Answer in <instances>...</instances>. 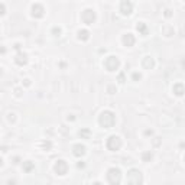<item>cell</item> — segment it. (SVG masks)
I'll return each instance as SVG.
<instances>
[{
	"mask_svg": "<svg viewBox=\"0 0 185 185\" xmlns=\"http://www.w3.org/2000/svg\"><path fill=\"white\" fill-rule=\"evenodd\" d=\"M98 123H100V126L104 127V129H112L113 126H114V123H116V116H114V113L109 112V110L103 112L100 114V117H98Z\"/></svg>",
	"mask_w": 185,
	"mask_h": 185,
	"instance_id": "cell-1",
	"label": "cell"
},
{
	"mask_svg": "<svg viewBox=\"0 0 185 185\" xmlns=\"http://www.w3.org/2000/svg\"><path fill=\"white\" fill-rule=\"evenodd\" d=\"M107 181L109 184L117 185L121 182V172L119 168H110L107 171Z\"/></svg>",
	"mask_w": 185,
	"mask_h": 185,
	"instance_id": "cell-2",
	"label": "cell"
},
{
	"mask_svg": "<svg viewBox=\"0 0 185 185\" xmlns=\"http://www.w3.org/2000/svg\"><path fill=\"white\" fill-rule=\"evenodd\" d=\"M104 68L107 70V71H110V73H113V71H116V70H119V67H120V61H119V58L117 56H107L104 59Z\"/></svg>",
	"mask_w": 185,
	"mask_h": 185,
	"instance_id": "cell-3",
	"label": "cell"
},
{
	"mask_svg": "<svg viewBox=\"0 0 185 185\" xmlns=\"http://www.w3.org/2000/svg\"><path fill=\"white\" fill-rule=\"evenodd\" d=\"M123 145V142H121V139L119 136H116V135H113L107 139V142H106V146H107V149L109 151H112V152H116V151H119Z\"/></svg>",
	"mask_w": 185,
	"mask_h": 185,
	"instance_id": "cell-4",
	"label": "cell"
},
{
	"mask_svg": "<svg viewBox=\"0 0 185 185\" xmlns=\"http://www.w3.org/2000/svg\"><path fill=\"white\" fill-rule=\"evenodd\" d=\"M127 182L133 185L142 184L143 182V177H142V172L139 169H130L127 172Z\"/></svg>",
	"mask_w": 185,
	"mask_h": 185,
	"instance_id": "cell-5",
	"label": "cell"
},
{
	"mask_svg": "<svg viewBox=\"0 0 185 185\" xmlns=\"http://www.w3.org/2000/svg\"><path fill=\"white\" fill-rule=\"evenodd\" d=\"M81 19L85 25H93L96 22V12L91 10V9H85L82 13H81Z\"/></svg>",
	"mask_w": 185,
	"mask_h": 185,
	"instance_id": "cell-6",
	"label": "cell"
},
{
	"mask_svg": "<svg viewBox=\"0 0 185 185\" xmlns=\"http://www.w3.org/2000/svg\"><path fill=\"white\" fill-rule=\"evenodd\" d=\"M55 172L58 174V175H65L67 172H68V163L65 161H62V159H59V161L55 162Z\"/></svg>",
	"mask_w": 185,
	"mask_h": 185,
	"instance_id": "cell-7",
	"label": "cell"
},
{
	"mask_svg": "<svg viewBox=\"0 0 185 185\" xmlns=\"http://www.w3.org/2000/svg\"><path fill=\"white\" fill-rule=\"evenodd\" d=\"M120 12H121V15H124V16H129L130 13L133 12V4H132L130 0H123V1H121Z\"/></svg>",
	"mask_w": 185,
	"mask_h": 185,
	"instance_id": "cell-8",
	"label": "cell"
},
{
	"mask_svg": "<svg viewBox=\"0 0 185 185\" xmlns=\"http://www.w3.org/2000/svg\"><path fill=\"white\" fill-rule=\"evenodd\" d=\"M43 15H45V9H43V6L39 4V3H35V4L32 6V16L36 17V19H40V17H43Z\"/></svg>",
	"mask_w": 185,
	"mask_h": 185,
	"instance_id": "cell-9",
	"label": "cell"
},
{
	"mask_svg": "<svg viewBox=\"0 0 185 185\" xmlns=\"http://www.w3.org/2000/svg\"><path fill=\"white\" fill-rule=\"evenodd\" d=\"M15 62L17 65H20V67H23V65L28 64V55L25 54V52H19L16 56H15Z\"/></svg>",
	"mask_w": 185,
	"mask_h": 185,
	"instance_id": "cell-10",
	"label": "cell"
},
{
	"mask_svg": "<svg viewBox=\"0 0 185 185\" xmlns=\"http://www.w3.org/2000/svg\"><path fill=\"white\" fill-rule=\"evenodd\" d=\"M172 91H174V94L178 96V97L184 96L185 94V85L182 84V82H177V84L172 87Z\"/></svg>",
	"mask_w": 185,
	"mask_h": 185,
	"instance_id": "cell-11",
	"label": "cell"
},
{
	"mask_svg": "<svg viewBox=\"0 0 185 185\" xmlns=\"http://www.w3.org/2000/svg\"><path fill=\"white\" fill-rule=\"evenodd\" d=\"M73 153H74V156H77V158H81V156H84L85 155V146L84 145H75L73 148Z\"/></svg>",
	"mask_w": 185,
	"mask_h": 185,
	"instance_id": "cell-12",
	"label": "cell"
},
{
	"mask_svg": "<svg viewBox=\"0 0 185 185\" xmlns=\"http://www.w3.org/2000/svg\"><path fill=\"white\" fill-rule=\"evenodd\" d=\"M123 43H124V46H133L135 45V36L132 35V33H126V35H123Z\"/></svg>",
	"mask_w": 185,
	"mask_h": 185,
	"instance_id": "cell-13",
	"label": "cell"
},
{
	"mask_svg": "<svg viewBox=\"0 0 185 185\" xmlns=\"http://www.w3.org/2000/svg\"><path fill=\"white\" fill-rule=\"evenodd\" d=\"M142 65H143V68H146V70H151V68H153V65H155V62H153V58H151V56H145V58H143V61H142Z\"/></svg>",
	"mask_w": 185,
	"mask_h": 185,
	"instance_id": "cell-14",
	"label": "cell"
},
{
	"mask_svg": "<svg viewBox=\"0 0 185 185\" xmlns=\"http://www.w3.org/2000/svg\"><path fill=\"white\" fill-rule=\"evenodd\" d=\"M136 29L139 33H142V35H148V28H146V25L143 22H139L136 25Z\"/></svg>",
	"mask_w": 185,
	"mask_h": 185,
	"instance_id": "cell-15",
	"label": "cell"
},
{
	"mask_svg": "<svg viewBox=\"0 0 185 185\" xmlns=\"http://www.w3.org/2000/svg\"><path fill=\"white\" fill-rule=\"evenodd\" d=\"M78 39L80 40H88L90 39V32L88 31H85V29H82L78 32Z\"/></svg>",
	"mask_w": 185,
	"mask_h": 185,
	"instance_id": "cell-16",
	"label": "cell"
},
{
	"mask_svg": "<svg viewBox=\"0 0 185 185\" xmlns=\"http://www.w3.org/2000/svg\"><path fill=\"white\" fill-rule=\"evenodd\" d=\"M33 168H35V165H33V162H23V171L25 172H28V174H29V172H32L33 171Z\"/></svg>",
	"mask_w": 185,
	"mask_h": 185,
	"instance_id": "cell-17",
	"label": "cell"
},
{
	"mask_svg": "<svg viewBox=\"0 0 185 185\" xmlns=\"http://www.w3.org/2000/svg\"><path fill=\"white\" fill-rule=\"evenodd\" d=\"M153 158V153L152 152H143L142 153V159H143V162H151Z\"/></svg>",
	"mask_w": 185,
	"mask_h": 185,
	"instance_id": "cell-18",
	"label": "cell"
},
{
	"mask_svg": "<svg viewBox=\"0 0 185 185\" xmlns=\"http://www.w3.org/2000/svg\"><path fill=\"white\" fill-rule=\"evenodd\" d=\"M80 136L82 137V139H90L91 132H90L88 129H82V130H80Z\"/></svg>",
	"mask_w": 185,
	"mask_h": 185,
	"instance_id": "cell-19",
	"label": "cell"
},
{
	"mask_svg": "<svg viewBox=\"0 0 185 185\" xmlns=\"http://www.w3.org/2000/svg\"><path fill=\"white\" fill-rule=\"evenodd\" d=\"M42 148H43L45 151H49V149L52 148V143H51L49 140H45V142H42Z\"/></svg>",
	"mask_w": 185,
	"mask_h": 185,
	"instance_id": "cell-20",
	"label": "cell"
},
{
	"mask_svg": "<svg viewBox=\"0 0 185 185\" xmlns=\"http://www.w3.org/2000/svg\"><path fill=\"white\" fill-rule=\"evenodd\" d=\"M52 33H54L55 36H59V35H61V29H59V28H54V29H52Z\"/></svg>",
	"mask_w": 185,
	"mask_h": 185,
	"instance_id": "cell-21",
	"label": "cell"
},
{
	"mask_svg": "<svg viewBox=\"0 0 185 185\" xmlns=\"http://www.w3.org/2000/svg\"><path fill=\"white\" fill-rule=\"evenodd\" d=\"M132 77H133V80H135V81H137V80H140V77H142V75H140L139 73H133V75H132Z\"/></svg>",
	"mask_w": 185,
	"mask_h": 185,
	"instance_id": "cell-22",
	"label": "cell"
},
{
	"mask_svg": "<svg viewBox=\"0 0 185 185\" xmlns=\"http://www.w3.org/2000/svg\"><path fill=\"white\" fill-rule=\"evenodd\" d=\"M119 82H121V84L124 82V74H123V73L119 74Z\"/></svg>",
	"mask_w": 185,
	"mask_h": 185,
	"instance_id": "cell-23",
	"label": "cell"
},
{
	"mask_svg": "<svg viewBox=\"0 0 185 185\" xmlns=\"http://www.w3.org/2000/svg\"><path fill=\"white\" fill-rule=\"evenodd\" d=\"M165 16H166V17H171V16H172L171 10H165Z\"/></svg>",
	"mask_w": 185,
	"mask_h": 185,
	"instance_id": "cell-24",
	"label": "cell"
},
{
	"mask_svg": "<svg viewBox=\"0 0 185 185\" xmlns=\"http://www.w3.org/2000/svg\"><path fill=\"white\" fill-rule=\"evenodd\" d=\"M84 166H85L84 162H78V168H84Z\"/></svg>",
	"mask_w": 185,
	"mask_h": 185,
	"instance_id": "cell-25",
	"label": "cell"
},
{
	"mask_svg": "<svg viewBox=\"0 0 185 185\" xmlns=\"http://www.w3.org/2000/svg\"><path fill=\"white\" fill-rule=\"evenodd\" d=\"M184 162H185V156H184Z\"/></svg>",
	"mask_w": 185,
	"mask_h": 185,
	"instance_id": "cell-26",
	"label": "cell"
}]
</instances>
